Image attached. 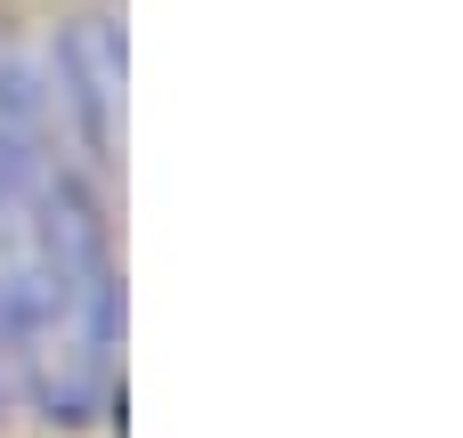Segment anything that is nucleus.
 <instances>
[{"instance_id":"1","label":"nucleus","mask_w":463,"mask_h":438,"mask_svg":"<svg viewBox=\"0 0 463 438\" xmlns=\"http://www.w3.org/2000/svg\"><path fill=\"white\" fill-rule=\"evenodd\" d=\"M122 284L106 228L49 154V106L0 73V415L90 423L114 382Z\"/></svg>"},{"instance_id":"2","label":"nucleus","mask_w":463,"mask_h":438,"mask_svg":"<svg viewBox=\"0 0 463 438\" xmlns=\"http://www.w3.org/2000/svg\"><path fill=\"white\" fill-rule=\"evenodd\" d=\"M65 98L81 106V122H90V138L106 146L114 138V89H122V49H114V33L90 16V24H73V41H65Z\"/></svg>"}]
</instances>
